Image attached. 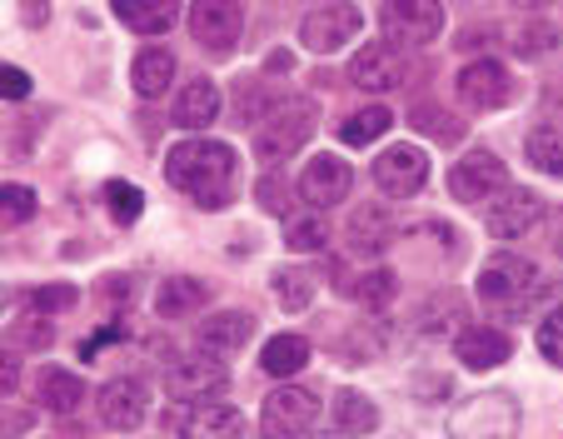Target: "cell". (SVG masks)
I'll return each instance as SVG.
<instances>
[{
    "mask_svg": "<svg viewBox=\"0 0 563 439\" xmlns=\"http://www.w3.org/2000/svg\"><path fill=\"white\" fill-rule=\"evenodd\" d=\"M379 25L389 45H429L444 35V0H384Z\"/></svg>",
    "mask_w": 563,
    "mask_h": 439,
    "instance_id": "obj_5",
    "label": "cell"
},
{
    "mask_svg": "<svg viewBox=\"0 0 563 439\" xmlns=\"http://www.w3.org/2000/svg\"><path fill=\"white\" fill-rule=\"evenodd\" d=\"M31 429V415H21V409H11V415H0V439H15Z\"/></svg>",
    "mask_w": 563,
    "mask_h": 439,
    "instance_id": "obj_43",
    "label": "cell"
},
{
    "mask_svg": "<svg viewBox=\"0 0 563 439\" xmlns=\"http://www.w3.org/2000/svg\"><path fill=\"white\" fill-rule=\"evenodd\" d=\"M309 135H314V100H279L255 125V161L265 165L289 161V155L305 151Z\"/></svg>",
    "mask_w": 563,
    "mask_h": 439,
    "instance_id": "obj_3",
    "label": "cell"
},
{
    "mask_svg": "<svg viewBox=\"0 0 563 439\" xmlns=\"http://www.w3.org/2000/svg\"><path fill=\"white\" fill-rule=\"evenodd\" d=\"M180 439H245V415L234 405H214V399H200V405L185 415Z\"/></svg>",
    "mask_w": 563,
    "mask_h": 439,
    "instance_id": "obj_19",
    "label": "cell"
},
{
    "mask_svg": "<svg viewBox=\"0 0 563 439\" xmlns=\"http://www.w3.org/2000/svg\"><path fill=\"white\" fill-rule=\"evenodd\" d=\"M35 395L51 415H75V409L86 405V380L75 375V370H60V364H45L41 375H35Z\"/></svg>",
    "mask_w": 563,
    "mask_h": 439,
    "instance_id": "obj_20",
    "label": "cell"
},
{
    "mask_svg": "<svg viewBox=\"0 0 563 439\" xmlns=\"http://www.w3.org/2000/svg\"><path fill=\"white\" fill-rule=\"evenodd\" d=\"M324 240H330V230H324V220H319V215H299V220H289V226H285V245L299 250V255L324 250Z\"/></svg>",
    "mask_w": 563,
    "mask_h": 439,
    "instance_id": "obj_35",
    "label": "cell"
},
{
    "mask_svg": "<svg viewBox=\"0 0 563 439\" xmlns=\"http://www.w3.org/2000/svg\"><path fill=\"white\" fill-rule=\"evenodd\" d=\"M205 305H210V289H205V279L175 275V279H165V285L155 289L159 320H190V315H200Z\"/></svg>",
    "mask_w": 563,
    "mask_h": 439,
    "instance_id": "obj_23",
    "label": "cell"
},
{
    "mask_svg": "<svg viewBox=\"0 0 563 439\" xmlns=\"http://www.w3.org/2000/svg\"><path fill=\"white\" fill-rule=\"evenodd\" d=\"M539 220H543V200L533 190H514V185L499 200H489V210H484V226H489L494 240H519V235H529Z\"/></svg>",
    "mask_w": 563,
    "mask_h": 439,
    "instance_id": "obj_15",
    "label": "cell"
},
{
    "mask_svg": "<svg viewBox=\"0 0 563 439\" xmlns=\"http://www.w3.org/2000/svg\"><path fill=\"white\" fill-rule=\"evenodd\" d=\"M96 409H100V425L106 429H115V435H135V429L145 425V415H150L145 380H110V385L100 389Z\"/></svg>",
    "mask_w": 563,
    "mask_h": 439,
    "instance_id": "obj_13",
    "label": "cell"
},
{
    "mask_svg": "<svg viewBox=\"0 0 563 439\" xmlns=\"http://www.w3.org/2000/svg\"><path fill=\"white\" fill-rule=\"evenodd\" d=\"M350 80L360 90H369V96H389V90H399L409 80V61H405V51H399V45L369 41L350 61Z\"/></svg>",
    "mask_w": 563,
    "mask_h": 439,
    "instance_id": "obj_9",
    "label": "cell"
},
{
    "mask_svg": "<svg viewBox=\"0 0 563 439\" xmlns=\"http://www.w3.org/2000/svg\"><path fill=\"white\" fill-rule=\"evenodd\" d=\"M539 289H543L539 265H533L529 255H514V250L489 255L484 270H478V300L489 305V310H499V315L529 310V305L539 300Z\"/></svg>",
    "mask_w": 563,
    "mask_h": 439,
    "instance_id": "obj_2",
    "label": "cell"
},
{
    "mask_svg": "<svg viewBox=\"0 0 563 439\" xmlns=\"http://www.w3.org/2000/svg\"><path fill=\"white\" fill-rule=\"evenodd\" d=\"M260 205H265V210L269 215H285V205H289V190H285V185H279L275 180V175H265V180H260Z\"/></svg>",
    "mask_w": 563,
    "mask_h": 439,
    "instance_id": "obj_41",
    "label": "cell"
},
{
    "mask_svg": "<svg viewBox=\"0 0 563 439\" xmlns=\"http://www.w3.org/2000/svg\"><path fill=\"white\" fill-rule=\"evenodd\" d=\"M360 31H364V15H360V6H350V0H330V6H319V11H309L305 21H299V41H305L314 55H334Z\"/></svg>",
    "mask_w": 563,
    "mask_h": 439,
    "instance_id": "obj_8",
    "label": "cell"
},
{
    "mask_svg": "<svg viewBox=\"0 0 563 439\" xmlns=\"http://www.w3.org/2000/svg\"><path fill=\"white\" fill-rule=\"evenodd\" d=\"M21 15H25V25H41L45 15H51V6H41V0H25V6H21Z\"/></svg>",
    "mask_w": 563,
    "mask_h": 439,
    "instance_id": "obj_44",
    "label": "cell"
},
{
    "mask_svg": "<svg viewBox=\"0 0 563 439\" xmlns=\"http://www.w3.org/2000/svg\"><path fill=\"white\" fill-rule=\"evenodd\" d=\"M354 279H360V285H350V295H354L360 305H369V310L389 305V300H394V289H399V285H394L389 270H364V275H354Z\"/></svg>",
    "mask_w": 563,
    "mask_h": 439,
    "instance_id": "obj_34",
    "label": "cell"
},
{
    "mask_svg": "<svg viewBox=\"0 0 563 439\" xmlns=\"http://www.w3.org/2000/svg\"><path fill=\"white\" fill-rule=\"evenodd\" d=\"M100 195H106V210H110V220H115V226H135L140 210H145V195H140V185L110 180Z\"/></svg>",
    "mask_w": 563,
    "mask_h": 439,
    "instance_id": "obj_32",
    "label": "cell"
},
{
    "mask_svg": "<svg viewBox=\"0 0 563 439\" xmlns=\"http://www.w3.org/2000/svg\"><path fill=\"white\" fill-rule=\"evenodd\" d=\"M354 190V171L340 161V155H319V161L305 165V175H299V195L309 200V210H330V205L350 200Z\"/></svg>",
    "mask_w": 563,
    "mask_h": 439,
    "instance_id": "obj_14",
    "label": "cell"
},
{
    "mask_svg": "<svg viewBox=\"0 0 563 439\" xmlns=\"http://www.w3.org/2000/svg\"><path fill=\"white\" fill-rule=\"evenodd\" d=\"M394 240V220L379 210V205H364V210L350 215V250L354 255H379Z\"/></svg>",
    "mask_w": 563,
    "mask_h": 439,
    "instance_id": "obj_26",
    "label": "cell"
},
{
    "mask_svg": "<svg viewBox=\"0 0 563 439\" xmlns=\"http://www.w3.org/2000/svg\"><path fill=\"white\" fill-rule=\"evenodd\" d=\"M15 385H21V360H15V350H5V344H0V399L11 395Z\"/></svg>",
    "mask_w": 563,
    "mask_h": 439,
    "instance_id": "obj_42",
    "label": "cell"
},
{
    "mask_svg": "<svg viewBox=\"0 0 563 439\" xmlns=\"http://www.w3.org/2000/svg\"><path fill=\"white\" fill-rule=\"evenodd\" d=\"M509 354H514V340L499 325H474V330H464L454 340V360L464 364V370H499Z\"/></svg>",
    "mask_w": 563,
    "mask_h": 439,
    "instance_id": "obj_18",
    "label": "cell"
},
{
    "mask_svg": "<svg viewBox=\"0 0 563 439\" xmlns=\"http://www.w3.org/2000/svg\"><path fill=\"white\" fill-rule=\"evenodd\" d=\"M0 305H5V295H0Z\"/></svg>",
    "mask_w": 563,
    "mask_h": 439,
    "instance_id": "obj_47",
    "label": "cell"
},
{
    "mask_svg": "<svg viewBox=\"0 0 563 439\" xmlns=\"http://www.w3.org/2000/svg\"><path fill=\"white\" fill-rule=\"evenodd\" d=\"M275 300L285 305V310H309V300H314V275H305V270H275Z\"/></svg>",
    "mask_w": 563,
    "mask_h": 439,
    "instance_id": "obj_33",
    "label": "cell"
},
{
    "mask_svg": "<svg viewBox=\"0 0 563 439\" xmlns=\"http://www.w3.org/2000/svg\"><path fill=\"white\" fill-rule=\"evenodd\" d=\"M454 90H459V100H464L468 110H504L519 86H514V76L504 70L499 61H468L464 70H459Z\"/></svg>",
    "mask_w": 563,
    "mask_h": 439,
    "instance_id": "obj_11",
    "label": "cell"
},
{
    "mask_svg": "<svg viewBox=\"0 0 563 439\" xmlns=\"http://www.w3.org/2000/svg\"><path fill=\"white\" fill-rule=\"evenodd\" d=\"M330 425H334V435H344V439H364L379 429V405H374L369 395H360V389H340L330 405Z\"/></svg>",
    "mask_w": 563,
    "mask_h": 439,
    "instance_id": "obj_21",
    "label": "cell"
},
{
    "mask_svg": "<svg viewBox=\"0 0 563 439\" xmlns=\"http://www.w3.org/2000/svg\"><path fill=\"white\" fill-rule=\"evenodd\" d=\"M31 96V76L21 65H0V100H25Z\"/></svg>",
    "mask_w": 563,
    "mask_h": 439,
    "instance_id": "obj_40",
    "label": "cell"
},
{
    "mask_svg": "<svg viewBox=\"0 0 563 439\" xmlns=\"http://www.w3.org/2000/svg\"><path fill=\"white\" fill-rule=\"evenodd\" d=\"M389 125H394V116L384 106H364L340 120V140L344 145H374L379 135H389Z\"/></svg>",
    "mask_w": 563,
    "mask_h": 439,
    "instance_id": "obj_29",
    "label": "cell"
},
{
    "mask_svg": "<svg viewBox=\"0 0 563 439\" xmlns=\"http://www.w3.org/2000/svg\"><path fill=\"white\" fill-rule=\"evenodd\" d=\"M543 6H553V0H519V11H543Z\"/></svg>",
    "mask_w": 563,
    "mask_h": 439,
    "instance_id": "obj_46",
    "label": "cell"
},
{
    "mask_svg": "<svg viewBox=\"0 0 563 439\" xmlns=\"http://www.w3.org/2000/svg\"><path fill=\"white\" fill-rule=\"evenodd\" d=\"M553 41H559V31H553L549 21H533V25H523V31L514 35V51L519 55H549Z\"/></svg>",
    "mask_w": 563,
    "mask_h": 439,
    "instance_id": "obj_38",
    "label": "cell"
},
{
    "mask_svg": "<svg viewBox=\"0 0 563 439\" xmlns=\"http://www.w3.org/2000/svg\"><path fill=\"white\" fill-rule=\"evenodd\" d=\"M260 364H265V375H275V380L299 375V370L309 364V340L305 334H275V340H265Z\"/></svg>",
    "mask_w": 563,
    "mask_h": 439,
    "instance_id": "obj_27",
    "label": "cell"
},
{
    "mask_svg": "<svg viewBox=\"0 0 563 439\" xmlns=\"http://www.w3.org/2000/svg\"><path fill=\"white\" fill-rule=\"evenodd\" d=\"M509 190V171L494 151H468L464 161H454L449 171V195L464 205H484V200H499Z\"/></svg>",
    "mask_w": 563,
    "mask_h": 439,
    "instance_id": "obj_7",
    "label": "cell"
},
{
    "mask_svg": "<svg viewBox=\"0 0 563 439\" xmlns=\"http://www.w3.org/2000/svg\"><path fill=\"white\" fill-rule=\"evenodd\" d=\"M553 250H559V260H563V215H559V226H553Z\"/></svg>",
    "mask_w": 563,
    "mask_h": 439,
    "instance_id": "obj_45",
    "label": "cell"
},
{
    "mask_svg": "<svg viewBox=\"0 0 563 439\" xmlns=\"http://www.w3.org/2000/svg\"><path fill=\"white\" fill-rule=\"evenodd\" d=\"M449 435L454 439H514L519 435V405H514V395H478L454 409Z\"/></svg>",
    "mask_w": 563,
    "mask_h": 439,
    "instance_id": "obj_4",
    "label": "cell"
},
{
    "mask_svg": "<svg viewBox=\"0 0 563 439\" xmlns=\"http://www.w3.org/2000/svg\"><path fill=\"white\" fill-rule=\"evenodd\" d=\"M539 350H543V360L563 370V305L539 320Z\"/></svg>",
    "mask_w": 563,
    "mask_h": 439,
    "instance_id": "obj_37",
    "label": "cell"
},
{
    "mask_svg": "<svg viewBox=\"0 0 563 439\" xmlns=\"http://www.w3.org/2000/svg\"><path fill=\"white\" fill-rule=\"evenodd\" d=\"M415 125L424 130V135L444 140V145H454V140H464V120H454L449 110H434V106H419L415 110Z\"/></svg>",
    "mask_w": 563,
    "mask_h": 439,
    "instance_id": "obj_36",
    "label": "cell"
},
{
    "mask_svg": "<svg viewBox=\"0 0 563 439\" xmlns=\"http://www.w3.org/2000/svg\"><path fill=\"white\" fill-rule=\"evenodd\" d=\"M170 80H175V55L165 45H145L135 55V65H130V86H135L140 100H159L170 90Z\"/></svg>",
    "mask_w": 563,
    "mask_h": 439,
    "instance_id": "obj_22",
    "label": "cell"
},
{
    "mask_svg": "<svg viewBox=\"0 0 563 439\" xmlns=\"http://www.w3.org/2000/svg\"><path fill=\"white\" fill-rule=\"evenodd\" d=\"M35 210H41V200H35L31 185H0V226L15 230V226H31Z\"/></svg>",
    "mask_w": 563,
    "mask_h": 439,
    "instance_id": "obj_31",
    "label": "cell"
},
{
    "mask_svg": "<svg viewBox=\"0 0 563 439\" xmlns=\"http://www.w3.org/2000/svg\"><path fill=\"white\" fill-rule=\"evenodd\" d=\"M165 180L190 195L195 205H205V210H224L234 185V151L224 140H205V135L180 140L165 155Z\"/></svg>",
    "mask_w": 563,
    "mask_h": 439,
    "instance_id": "obj_1",
    "label": "cell"
},
{
    "mask_svg": "<svg viewBox=\"0 0 563 439\" xmlns=\"http://www.w3.org/2000/svg\"><path fill=\"white\" fill-rule=\"evenodd\" d=\"M55 330H51V315L31 310V315H15L5 325V350H51Z\"/></svg>",
    "mask_w": 563,
    "mask_h": 439,
    "instance_id": "obj_30",
    "label": "cell"
},
{
    "mask_svg": "<svg viewBox=\"0 0 563 439\" xmlns=\"http://www.w3.org/2000/svg\"><path fill=\"white\" fill-rule=\"evenodd\" d=\"M214 116H220V86H214V80H190L170 110V120L180 130H205Z\"/></svg>",
    "mask_w": 563,
    "mask_h": 439,
    "instance_id": "obj_25",
    "label": "cell"
},
{
    "mask_svg": "<svg viewBox=\"0 0 563 439\" xmlns=\"http://www.w3.org/2000/svg\"><path fill=\"white\" fill-rule=\"evenodd\" d=\"M250 340H255V315L250 310H220L210 320H200V330H195V344L205 354H234Z\"/></svg>",
    "mask_w": 563,
    "mask_h": 439,
    "instance_id": "obj_17",
    "label": "cell"
},
{
    "mask_svg": "<svg viewBox=\"0 0 563 439\" xmlns=\"http://www.w3.org/2000/svg\"><path fill=\"white\" fill-rule=\"evenodd\" d=\"M230 385V370L220 360H175L165 370V395L170 399H205V395H220Z\"/></svg>",
    "mask_w": 563,
    "mask_h": 439,
    "instance_id": "obj_16",
    "label": "cell"
},
{
    "mask_svg": "<svg viewBox=\"0 0 563 439\" xmlns=\"http://www.w3.org/2000/svg\"><path fill=\"white\" fill-rule=\"evenodd\" d=\"M523 155L539 175L563 180V125H533L529 140H523Z\"/></svg>",
    "mask_w": 563,
    "mask_h": 439,
    "instance_id": "obj_28",
    "label": "cell"
},
{
    "mask_svg": "<svg viewBox=\"0 0 563 439\" xmlns=\"http://www.w3.org/2000/svg\"><path fill=\"white\" fill-rule=\"evenodd\" d=\"M319 419V399L305 385H279L275 395H265L260 409V435L265 439H305V429Z\"/></svg>",
    "mask_w": 563,
    "mask_h": 439,
    "instance_id": "obj_6",
    "label": "cell"
},
{
    "mask_svg": "<svg viewBox=\"0 0 563 439\" xmlns=\"http://www.w3.org/2000/svg\"><path fill=\"white\" fill-rule=\"evenodd\" d=\"M424 180H429V155L419 151V145H389V151H379V161H374V185H379L384 195H394V200L419 195Z\"/></svg>",
    "mask_w": 563,
    "mask_h": 439,
    "instance_id": "obj_12",
    "label": "cell"
},
{
    "mask_svg": "<svg viewBox=\"0 0 563 439\" xmlns=\"http://www.w3.org/2000/svg\"><path fill=\"white\" fill-rule=\"evenodd\" d=\"M110 6L135 35H165L180 15V0H110Z\"/></svg>",
    "mask_w": 563,
    "mask_h": 439,
    "instance_id": "obj_24",
    "label": "cell"
},
{
    "mask_svg": "<svg viewBox=\"0 0 563 439\" xmlns=\"http://www.w3.org/2000/svg\"><path fill=\"white\" fill-rule=\"evenodd\" d=\"M245 31V6L240 0H190V35L205 51L224 55Z\"/></svg>",
    "mask_w": 563,
    "mask_h": 439,
    "instance_id": "obj_10",
    "label": "cell"
},
{
    "mask_svg": "<svg viewBox=\"0 0 563 439\" xmlns=\"http://www.w3.org/2000/svg\"><path fill=\"white\" fill-rule=\"evenodd\" d=\"M31 305L41 315L75 310V305H80V289H75V285H45V289H35V295H31Z\"/></svg>",
    "mask_w": 563,
    "mask_h": 439,
    "instance_id": "obj_39",
    "label": "cell"
}]
</instances>
